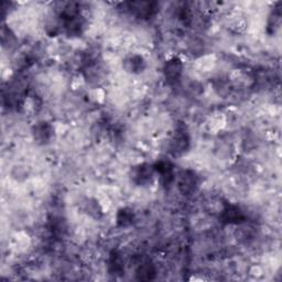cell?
<instances>
[{
  "mask_svg": "<svg viewBox=\"0 0 282 282\" xmlns=\"http://www.w3.org/2000/svg\"><path fill=\"white\" fill-rule=\"evenodd\" d=\"M153 176V172L149 167L147 166H141L136 174V178L139 181V183H146V182H151Z\"/></svg>",
  "mask_w": 282,
  "mask_h": 282,
  "instance_id": "3",
  "label": "cell"
},
{
  "mask_svg": "<svg viewBox=\"0 0 282 282\" xmlns=\"http://www.w3.org/2000/svg\"><path fill=\"white\" fill-rule=\"evenodd\" d=\"M179 178V189L183 193H191L196 186V175L191 171H183Z\"/></svg>",
  "mask_w": 282,
  "mask_h": 282,
  "instance_id": "1",
  "label": "cell"
},
{
  "mask_svg": "<svg viewBox=\"0 0 282 282\" xmlns=\"http://www.w3.org/2000/svg\"><path fill=\"white\" fill-rule=\"evenodd\" d=\"M182 73V62L179 59L167 61L165 65V75L169 81H178Z\"/></svg>",
  "mask_w": 282,
  "mask_h": 282,
  "instance_id": "2",
  "label": "cell"
}]
</instances>
